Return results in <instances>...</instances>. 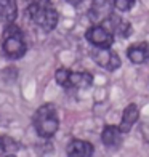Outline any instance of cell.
<instances>
[{
    "mask_svg": "<svg viewBox=\"0 0 149 157\" xmlns=\"http://www.w3.org/2000/svg\"><path fill=\"white\" fill-rule=\"evenodd\" d=\"M27 5H52V0H27Z\"/></svg>",
    "mask_w": 149,
    "mask_h": 157,
    "instance_id": "cell-16",
    "label": "cell"
},
{
    "mask_svg": "<svg viewBox=\"0 0 149 157\" xmlns=\"http://www.w3.org/2000/svg\"><path fill=\"white\" fill-rule=\"evenodd\" d=\"M27 13L34 23L45 31H53L58 24V11L53 5H27Z\"/></svg>",
    "mask_w": 149,
    "mask_h": 157,
    "instance_id": "cell-3",
    "label": "cell"
},
{
    "mask_svg": "<svg viewBox=\"0 0 149 157\" xmlns=\"http://www.w3.org/2000/svg\"><path fill=\"white\" fill-rule=\"evenodd\" d=\"M91 58L98 66L104 67L106 71H116L120 67L119 55L111 48H95L91 52Z\"/></svg>",
    "mask_w": 149,
    "mask_h": 157,
    "instance_id": "cell-6",
    "label": "cell"
},
{
    "mask_svg": "<svg viewBox=\"0 0 149 157\" xmlns=\"http://www.w3.org/2000/svg\"><path fill=\"white\" fill-rule=\"evenodd\" d=\"M139 117V109L136 104H128L122 112V120H120L119 128L122 130V133H128L132 130V127L136 124V120Z\"/></svg>",
    "mask_w": 149,
    "mask_h": 157,
    "instance_id": "cell-12",
    "label": "cell"
},
{
    "mask_svg": "<svg viewBox=\"0 0 149 157\" xmlns=\"http://www.w3.org/2000/svg\"><path fill=\"white\" fill-rule=\"evenodd\" d=\"M66 152L69 157H91L93 155V144L83 140H72L67 144Z\"/></svg>",
    "mask_w": 149,
    "mask_h": 157,
    "instance_id": "cell-10",
    "label": "cell"
},
{
    "mask_svg": "<svg viewBox=\"0 0 149 157\" xmlns=\"http://www.w3.org/2000/svg\"><path fill=\"white\" fill-rule=\"evenodd\" d=\"M55 77L58 85L64 88H88L93 83V75L90 72H72L64 67L56 71Z\"/></svg>",
    "mask_w": 149,
    "mask_h": 157,
    "instance_id": "cell-4",
    "label": "cell"
},
{
    "mask_svg": "<svg viewBox=\"0 0 149 157\" xmlns=\"http://www.w3.org/2000/svg\"><path fill=\"white\" fill-rule=\"evenodd\" d=\"M136 0H112V5H114V10L117 11H128L133 8V5Z\"/></svg>",
    "mask_w": 149,
    "mask_h": 157,
    "instance_id": "cell-14",
    "label": "cell"
},
{
    "mask_svg": "<svg viewBox=\"0 0 149 157\" xmlns=\"http://www.w3.org/2000/svg\"><path fill=\"white\" fill-rule=\"evenodd\" d=\"M2 48H3V53L11 59H18L26 53L24 35L18 26L6 24L2 35Z\"/></svg>",
    "mask_w": 149,
    "mask_h": 157,
    "instance_id": "cell-2",
    "label": "cell"
},
{
    "mask_svg": "<svg viewBox=\"0 0 149 157\" xmlns=\"http://www.w3.org/2000/svg\"><path fill=\"white\" fill-rule=\"evenodd\" d=\"M6 157H16V155H13V154H8V155H6Z\"/></svg>",
    "mask_w": 149,
    "mask_h": 157,
    "instance_id": "cell-18",
    "label": "cell"
},
{
    "mask_svg": "<svg viewBox=\"0 0 149 157\" xmlns=\"http://www.w3.org/2000/svg\"><path fill=\"white\" fill-rule=\"evenodd\" d=\"M101 140L103 143L108 147H119L122 144V140H124V133L122 130L117 127V125H106L103 128V133H101Z\"/></svg>",
    "mask_w": 149,
    "mask_h": 157,
    "instance_id": "cell-11",
    "label": "cell"
},
{
    "mask_svg": "<svg viewBox=\"0 0 149 157\" xmlns=\"http://www.w3.org/2000/svg\"><path fill=\"white\" fill-rule=\"evenodd\" d=\"M67 2L71 5H79V3H82V0H67Z\"/></svg>",
    "mask_w": 149,
    "mask_h": 157,
    "instance_id": "cell-17",
    "label": "cell"
},
{
    "mask_svg": "<svg viewBox=\"0 0 149 157\" xmlns=\"http://www.w3.org/2000/svg\"><path fill=\"white\" fill-rule=\"evenodd\" d=\"M85 37L95 48H111L114 44V35H112L103 24H95L85 32Z\"/></svg>",
    "mask_w": 149,
    "mask_h": 157,
    "instance_id": "cell-5",
    "label": "cell"
},
{
    "mask_svg": "<svg viewBox=\"0 0 149 157\" xmlns=\"http://www.w3.org/2000/svg\"><path fill=\"white\" fill-rule=\"evenodd\" d=\"M15 147H16V146H13V141L0 136V155L5 154V152H8V151H13Z\"/></svg>",
    "mask_w": 149,
    "mask_h": 157,
    "instance_id": "cell-15",
    "label": "cell"
},
{
    "mask_svg": "<svg viewBox=\"0 0 149 157\" xmlns=\"http://www.w3.org/2000/svg\"><path fill=\"white\" fill-rule=\"evenodd\" d=\"M112 11H114L112 0H93V3L90 6V11H88V16H90L91 23L101 24L114 15Z\"/></svg>",
    "mask_w": 149,
    "mask_h": 157,
    "instance_id": "cell-7",
    "label": "cell"
},
{
    "mask_svg": "<svg viewBox=\"0 0 149 157\" xmlns=\"http://www.w3.org/2000/svg\"><path fill=\"white\" fill-rule=\"evenodd\" d=\"M127 56L133 64H143L149 59V42H138L127 50Z\"/></svg>",
    "mask_w": 149,
    "mask_h": 157,
    "instance_id": "cell-9",
    "label": "cell"
},
{
    "mask_svg": "<svg viewBox=\"0 0 149 157\" xmlns=\"http://www.w3.org/2000/svg\"><path fill=\"white\" fill-rule=\"evenodd\" d=\"M106 29H108L112 35H119V37H128L130 32H132V24L128 23L127 19L120 18L117 15H112L111 18H108L101 23Z\"/></svg>",
    "mask_w": 149,
    "mask_h": 157,
    "instance_id": "cell-8",
    "label": "cell"
},
{
    "mask_svg": "<svg viewBox=\"0 0 149 157\" xmlns=\"http://www.w3.org/2000/svg\"><path fill=\"white\" fill-rule=\"evenodd\" d=\"M18 16L16 0H0V23L13 24Z\"/></svg>",
    "mask_w": 149,
    "mask_h": 157,
    "instance_id": "cell-13",
    "label": "cell"
},
{
    "mask_svg": "<svg viewBox=\"0 0 149 157\" xmlns=\"http://www.w3.org/2000/svg\"><path fill=\"white\" fill-rule=\"evenodd\" d=\"M34 127L35 132L42 138H52L58 132L59 119L53 104H44L34 114Z\"/></svg>",
    "mask_w": 149,
    "mask_h": 157,
    "instance_id": "cell-1",
    "label": "cell"
}]
</instances>
